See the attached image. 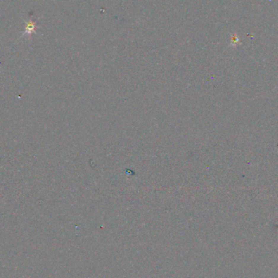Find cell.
Segmentation results:
<instances>
[{
  "label": "cell",
  "mask_w": 278,
  "mask_h": 278,
  "mask_svg": "<svg viewBox=\"0 0 278 278\" xmlns=\"http://www.w3.org/2000/svg\"><path fill=\"white\" fill-rule=\"evenodd\" d=\"M35 27H36L35 23L30 20V21L27 24V25H26L25 33V34H30L32 33H33V32L35 31Z\"/></svg>",
  "instance_id": "6da1fadb"
}]
</instances>
